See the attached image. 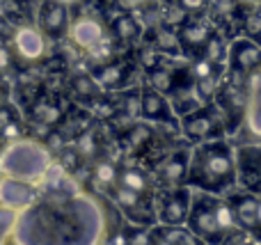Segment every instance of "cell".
I'll return each mask as SVG.
<instances>
[{"label": "cell", "mask_w": 261, "mask_h": 245, "mask_svg": "<svg viewBox=\"0 0 261 245\" xmlns=\"http://www.w3.org/2000/svg\"><path fill=\"white\" fill-rule=\"evenodd\" d=\"M119 140H122L124 149L130 151V154H142V151H147L153 145L156 131H153L151 124L142 119V122H133L128 128H124Z\"/></svg>", "instance_id": "cell-20"}, {"label": "cell", "mask_w": 261, "mask_h": 245, "mask_svg": "<svg viewBox=\"0 0 261 245\" xmlns=\"http://www.w3.org/2000/svg\"><path fill=\"white\" fill-rule=\"evenodd\" d=\"M140 119L149 124H170L172 128L181 131V119L172 108L170 96L149 87L147 83L140 87Z\"/></svg>", "instance_id": "cell-13"}, {"label": "cell", "mask_w": 261, "mask_h": 245, "mask_svg": "<svg viewBox=\"0 0 261 245\" xmlns=\"http://www.w3.org/2000/svg\"><path fill=\"white\" fill-rule=\"evenodd\" d=\"M239 156L225 138L193 145L188 172V186L193 190L227 197L239 188Z\"/></svg>", "instance_id": "cell-2"}, {"label": "cell", "mask_w": 261, "mask_h": 245, "mask_svg": "<svg viewBox=\"0 0 261 245\" xmlns=\"http://www.w3.org/2000/svg\"><path fill=\"white\" fill-rule=\"evenodd\" d=\"M195 190L190 186L179 188H161L156 193V209H158V225L165 227H186L193 211Z\"/></svg>", "instance_id": "cell-9"}, {"label": "cell", "mask_w": 261, "mask_h": 245, "mask_svg": "<svg viewBox=\"0 0 261 245\" xmlns=\"http://www.w3.org/2000/svg\"><path fill=\"white\" fill-rule=\"evenodd\" d=\"M41 0H3V14L14 28L35 23Z\"/></svg>", "instance_id": "cell-22"}, {"label": "cell", "mask_w": 261, "mask_h": 245, "mask_svg": "<svg viewBox=\"0 0 261 245\" xmlns=\"http://www.w3.org/2000/svg\"><path fill=\"white\" fill-rule=\"evenodd\" d=\"M241 37H248L250 41L261 46V7H248L241 25Z\"/></svg>", "instance_id": "cell-29"}, {"label": "cell", "mask_w": 261, "mask_h": 245, "mask_svg": "<svg viewBox=\"0 0 261 245\" xmlns=\"http://www.w3.org/2000/svg\"><path fill=\"white\" fill-rule=\"evenodd\" d=\"M119 186L135 190V193H142V195H156L158 193L153 172H147L144 168H138V165H122Z\"/></svg>", "instance_id": "cell-21"}, {"label": "cell", "mask_w": 261, "mask_h": 245, "mask_svg": "<svg viewBox=\"0 0 261 245\" xmlns=\"http://www.w3.org/2000/svg\"><path fill=\"white\" fill-rule=\"evenodd\" d=\"M190 149H172L165 158H161L153 165V179H156L158 190L161 188H179V186H188V172H190Z\"/></svg>", "instance_id": "cell-11"}, {"label": "cell", "mask_w": 261, "mask_h": 245, "mask_svg": "<svg viewBox=\"0 0 261 245\" xmlns=\"http://www.w3.org/2000/svg\"><path fill=\"white\" fill-rule=\"evenodd\" d=\"M227 67L252 76L254 71L261 69V46L250 41L248 37L234 39L229 48V62H227Z\"/></svg>", "instance_id": "cell-17"}, {"label": "cell", "mask_w": 261, "mask_h": 245, "mask_svg": "<svg viewBox=\"0 0 261 245\" xmlns=\"http://www.w3.org/2000/svg\"><path fill=\"white\" fill-rule=\"evenodd\" d=\"M138 62L135 58H113L108 62L92 64L90 71L94 73V78L99 80V85L103 87L106 94L110 92H124L128 90V85L133 83L135 71H138Z\"/></svg>", "instance_id": "cell-10"}, {"label": "cell", "mask_w": 261, "mask_h": 245, "mask_svg": "<svg viewBox=\"0 0 261 245\" xmlns=\"http://www.w3.org/2000/svg\"><path fill=\"white\" fill-rule=\"evenodd\" d=\"M7 44L16 55V64H39L50 58V39L37 23L14 28Z\"/></svg>", "instance_id": "cell-7"}, {"label": "cell", "mask_w": 261, "mask_h": 245, "mask_svg": "<svg viewBox=\"0 0 261 245\" xmlns=\"http://www.w3.org/2000/svg\"><path fill=\"white\" fill-rule=\"evenodd\" d=\"M119 177H122V165H117L113 158H96L92 165V181L103 188L106 195L119 183Z\"/></svg>", "instance_id": "cell-24"}, {"label": "cell", "mask_w": 261, "mask_h": 245, "mask_svg": "<svg viewBox=\"0 0 261 245\" xmlns=\"http://www.w3.org/2000/svg\"><path fill=\"white\" fill-rule=\"evenodd\" d=\"M227 133V124L216 103H206L197 113L181 119V135L188 145H202L208 140H220Z\"/></svg>", "instance_id": "cell-6"}, {"label": "cell", "mask_w": 261, "mask_h": 245, "mask_svg": "<svg viewBox=\"0 0 261 245\" xmlns=\"http://www.w3.org/2000/svg\"><path fill=\"white\" fill-rule=\"evenodd\" d=\"M73 147L78 149V154L83 156V160H96V156H99V138H96V131L94 128H87L85 133H81V135L73 140Z\"/></svg>", "instance_id": "cell-28"}, {"label": "cell", "mask_w": 261, "mask_h": 245, "mask_svg": "<svg viewBox=\"0 0 261 245\" xmlns=\"http://www.w3.org/2000/svg\"><path fill=\"white\" fill-rule=\"evenodd\" d=\"M186 227L204 245H225L227 238L241 232L229 200L222 195H211V193L202 190H195L193 211H190Z\"/></svg>", "instance_id": "cell-3"}, {"label": "cell", "mask_w": 261, "mask_h": 245, "mask_svg": "<svg viewBox=\"0 0 261 245\" xmlns=\"http://www.w3.org/2000/svg\"><path fill=\"white\" fill-rule=\"evenodd\" d=\"M108 197L124 213L126 223L142 225V227H156L158 225L156 195H142V193L128 190V188H124L117 183V186L108 193Z\"/></svg>", "instance_id": "cell-8"}, {"label": "cell", "mask_w": 261, "mask_h": 245, "mask_svg": "<svg viewBox=\"0 0 261 245\" xmlns=\"http://www.w3.org/2000/svg\"><path fill=\"white\" fill-rule=\"evenodd\" d=\"M133 58H135V62H138L140 71H144V73H151V71H156L158 67L170 62V58H167L165 53H161V50L153 44H149V41H142L140 46H135Z\"/></svg>", "instance_id": "cell-25"}, {"label": "cell", "mask_w": 261, "mask_h": 245, "mask_svg": "<svg viewBox=\"0 0 261 245\" xmlns=\"http://www.w3.org/2000/svg\"><path fill=\"white\" fill-rule=\"evenodd\" d=\"M243 7H261V0H239Z\"/></svg>", "instance_id": "cell-33"}, {"label": "cell", "mask_w": 261, "mask_h": 245, "mask_svg": "<svg viewBox=\"0 0 261 245\" xmlns=\"http://www.w3.org/2000/svg\"><path fill=\"white\" fill-rule=\"evenodd\" d=\"M64 3H67V5H71V7H76V5H81L83 0H64Z\"/></svg>", "instance_id": "cell-34"}, {"label": "cell", "mask_w": 261, "mask_h": 245, "mask_svg": "<svg viewBox=\"0 0 261 245\" xmlns=\"http://www.w3.org/2000/svg\"><path fill=\"white\" fill-rule=\"evenodd\" d=\"M144 41L153 44L161 53H165L170 60H179L184 58V48H181V37H179V28L167 25V23H161L156 28H149L147 35H144Z\"/></svg>", "instance_id": "cell-18"}, {"label": "cell", "mask_w": 261, "mask_h": 245, "mask_svg": "<svg viewBox=\"0 0 261 245\" xmlns=\"http://www.w3.org/2000/svg\"><path fill=\"white\" fill-rule=\"evenodd\" d=\"M229 48H231V39L227 35H222L220 30H216V35L208 39V44L204 46L202 55L208 58L211 62L220 64V67H227L229 62Z\"/></svg>", "instance_id": "cell-27"}, {"label": "cell", "mask_w": 261, "mask_h": 245, "mask_svg": "<svg viewBox=\"0 0 261 245\" xmlns=\"http://www.w3.org/2000/svg\"><path fill=\"white\" fill-rule=\"evenodd\" d=\"M188 16H197V14H208V5L211 0H174Z\"/></svg>", "instance_id": "cell-31"}, {"label": "cell", "mask_w": 261, "mask_h": 245, "mask_svg": "<svg viewBox=\"0 0 261 245\" xmlns=\"http://www.w3.org/2000/svg\"><path fill=\"white\" fill-rule=\"evenodd\" d=\"M12 238L18 245H101L108 238L106 200L83 190L41 195L21 211Z\"/></svg>", "instance_id": "cell-1"}, {"label": "cell", "mask_w": 261, "mask_h": 245, "mask_svg": "<svg viewBox=\"0 0 261 245\" xmlns=\"http://www.w3.org/2000/svg\"><path fill=\"white\" fill-rule=\"evenodd\" d=\"M67 117V113L62 110V105L58 101L50 99H39L35 105H32V122L44 124V126H60L62 119Z\"/></svg>", "instance_id": "cell-26"}, {"label": "cell", "mask_w": 261, "mask_h": 245, "mask_svg": "<svg viewBox=\"0 0 261 245\" xmlns=\"http://www.w3.org/2000/svg\"><path fill=\"white\" fill-rule=\"evenodd\" d=\"M69 90H71V94L76 96L78 101H83V103H94L96 99H101V96L106 94L103 87L99 85V80L94 78L92 71L73 73V76L69 78Z\"/></svg>", "instance_id": "cell-23"}, {"label": "cell", "mask_w": 261, "mask_h": 245, "mask_svg": "<svg viewBox=\"0 0 261 245\" xmlns=\"http://www.w3.org/2000/svg\"><path fill=\"white\" fill-rule=\"evenodd\" d=\"M250 78L252 76L229 67L225 71V78H222L220 90H218V96L213 103L220 108L222 117H225L227 133H236L245 124L250 103Z\"/></svg>", "instance_id": "cell-5"}, {"label": "cell", "mask_w": 261, "mask_h": 245, "mask_svg": "<svg viewBox=\"0 0 261 245\" xmlns=\"http://www.w3.org/2000/svg\"><path fill=\"white\" fill-rule=\"evenodd\" d=\"M110 30L113 37L124 46V48H135L144 41L147 35V25L135 12H126V9H117L110 16Z\"/></svg>", "instance_id": "cell-16"}, {"label": "cell", "mask_w": 261, "mask_h": 245, "mask_svg": "<svg viewBox=\"0 0 261 245\" xmlns=\"http://www.w3.org/2000/svg\"><path fill=\"white\" fill-rule=\"evenodd\" d=\"M18 218H21V211L9 209V206H3V209H0V227H3V241L12 238L14 229H16V225H18Z\"/></svg>", "instance_id": "cell-30"}, {"label": "cell", "mask_w": 261, "mask_h": 245, "mask_svg": "<svg viewBox=\"0 0 261 245\" xmlns=\"http://www.w3.org/2000/svg\"><path fill=\"white\" fill-rule=\"evenodd\" d=\"M153 3H156V0H117L119 9H126V12H135V14L151 7Z\"/></svg>", "instance_id": "cell-32"}, {"label": "cell", "mask_w": 261, "mask_h": 245, "mask_svg": "<svg viewBox=\"0 0 261 245\" xmlns=\"http://www.w3.org/2000/svg\"><path fill=\"white\" fill-rule=\"evenodd\" d=\"M53 163V151L35 138H21V140L5 145L3 158H0V168H3L5 177L23 179V181L32 183L41 181Z\"/></svg>", "instance_id": "cell-4"}, {"label": "cell", "mask_w": 261, "mask_h": 245, "mask_svg": "<svg viewBox=\"0 0 261 245\" xmlns=\"http://www.w3.org/2000/svg\"><path fill=\"white\" fill-rule=\"evenodd\" d=\"M243 131L254 142L261 140V69L254 71L252 78H250V103H248Z\"/></svg>", "instance_id": "cell-19"}, {"label": "cell", "mask_w": 261, "mask_h": 245, "mask_svg": "<svg viewBox=\"0 0 261 245\" xmlns=\"http://www.w3.org/2000/svg\"><path fill=\"white\" fill-rule=\"evenodd\" d=\"M216 23L211 21L208 14H197V16H188V21L179 28L181 37V48H184V58L193 60L202 55L204 46L208 44L213 35H216Z\"/></svg>", "instance_id": "cell-14"}, {"label": "cell", "mask_w": 261, "mask_h": 245, "mask_svg": "<svg viewBox=\"0 0 261 245\" xmlns=\"http://www.w3.org/2000/svg\"><path fill=\"white\" fill-rule=\"evenodd\" d=\"M0 200H3V206H9V209H16V211H25L41 200V190L32 181H23V179L5 177L3 174V181H0Z\"/></svg>", "instance_id": "cell-15"}, {"label": "cell", "mask_w": 261, "mask_h": 245, "mask_svg": "<svg viewBox=\"0 0 261 245\" xmlns=\"http://www.w3.org/2000/svg\"><path fill=\"white\" fill-rule=\"evenodd\" d=\"M73 23V7L64 0H41L39 14H37V25L48 35L50 41L67 39Z\"/></svg>", "instance_id": "cell-12"}]
</instances>
